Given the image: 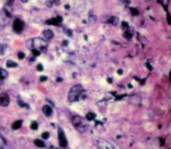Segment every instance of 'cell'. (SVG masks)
<instances>
[{
	"label": "cell",
	"mask_w": 171,
	"mask_h": 149,
	"mask_svg": "<svg viewBox=\"0 0 171 149\" xmlns=\"http://www.w3.org/2000/svg\"><path fill=\"white\" fill-rule=\"evenodd\" d=\"M22 120H17V121L14 122L13 123V125H12V128L13 129V130H18V129H19V128L22 126Z\"/></svg>",
	"instance_id": "cell-10"
},
{
	"label": "cell",
	"mask_w": 171,
	"mask_h": 149,
	"mask_svg": "<svg viewBox=\"0 0 171 149\" xmlns=\"http://www.w3.org/2000/svg\"><path fill=\"white\" fill-rule=\"evenodd\" d=\"M49 132H45L42 135V137L44 139H46H46H48V138H49Z\"/></svg>",
	"instance_id": "cell-22"
},
{
	"label": "cell",
	"mask_w": 171,
	"mask_h": 149,
	"mask_svg": "<svg viewBox=\"0 0 171 149\" xmlns=\"http://www.w3.org/2000/svg\"><path fill=\"white\" fill-rule=\"evenodd\" d=\"M58 139H59L60 146L62 147H66L67 145H68V141H67L65 134L61 128H59V129H58Z\"/></svg>",
	"instance_id": "cell-4"
},
{
	"label": "cell",
	"mask_w": 171,
	"mask_h": 149,
	"mask_svg": "<svg viewBox=\"0 0 171 149\" xmlns=\"http://www.w3.org/2000/svg\"><path fill=\"white\" fill-rule=\"evenodd\" d=\"M46 5L47 7H52V6H53V2H51V1H47V2H46Z\"/></svg>",
	"instance_id": "cell-26"
},
{
	"label": "cell",
	"mask_w": 171,
	"mask_h": 149,
	"mask_svg": "<svg viewBox=\"0 0 171 149\" xmlns=\"http://www.w3.org/2000/svg\"><path fill=\"white\" fill-rule=\"evenodd\" d=\"M130 10H131V12H132V13L134 15V16H137V15L138 14V12L137 10H136V9L135 8L131 7Z\"/></svg>",
	"instance_id": "cell-23"
},
{
	"label": "cell",
	"mask_w": 171,
	"mask_h": 149,
	"mask_svg": "<svg viewBox=\"0 0 171 149\" xmlns=\"http://www.w3.org/2000/svg\"><path fill=\"white\" fill-rule=\"evenodd\" d=\"M46 23L47 24H49V25H55V26H56V25H58V22H57L56 19H54V18H52V19H49V20H47L46 21Z\"/></svg>",
	"instance_id": "cell-16"
},
{
	"label": "cell",
	"mask_w": 171,
	"mask_h": 149,
	"mask_svg": "<svg viewBox=\"0 0 171 149\" xmlns=\"http://www.w3.org/2000/svg\"><path fill=\"white\" fill-rule=\"evenodd\" d=\"M10 98L9 95L6 93H1L0 94V106L3 107H6L9 104Z\"/></svg>",
	"instance_id": "cell-5"
},
{
	"label": "cell",
	"mask_w": 171,
	"mask_h": 149,
	"mask_svg": "<svg viewBox=\"0 0 171 149\" xmlns=\"http://www.w3.org/2000/svg\"><path fill=\"white\" fill-rule=\"evenodd\" d=\"M96 17L95 16H90L88 17V20L90 23H95L96 22Z\"/></svg>",
	"instance_id": "cell-17"
},
{
	"label": "cell",
	"mask_w": 171,
	"mask_h": 149,
	"mask_svg": "<svg viewBox=\"0 0 171 149\" xmlns=\"http://www.w3.org/2000/svg\"><path fill=\"white\" fill-rule=\"evenodd\" d=\"M160 145H162V146H163V145H164V141L162 138L160 139Z\"/></svg>",
	"instance_id": "cell-31"
},
{
	"label": "cell",
	"mask_w": 171,
	"mask_h": 149,
	"mask_svg": "<svg viewBox=\"0 0 171 149\" xmlns=\"http://www.w3.org/2000/svg\"><path fill=\"white\" fill-rule=\"evenodd\" d=\"M167 19H168V24H170V15L168 14V16H167Z\"/></svg>",
	"instance_id": "cell-34"
},
{
	"label": "cell",
	"mask_w": 171,
	"mask_h": 149,
	"mask_svg": "<svg viewBox=\"0 0 171 149\" xmlns=\"http://www.w3.org/2000/svg\"><path fill=\"white\" fill-rule=\"evenodd\" d=\"M47 80H48V78L46 76H42L40 77V80L42 82H44Z\"/></svg>",
	"instance_id": "cell-29"
},
{
	"label": "cell",
	"mask_w": 171,
	"mask_h": 149,
	"mask_svg": "<svg viewBox=\"0 0 171 149\" xmlns=\"http://www.w3.org/2000/svg\"><path fill=\"white\" fill-rule=\"evenodd\" d=\"M37 69H38V71H42L44 69V67H43V66L42 64H38L37 66Z\"/></svg>",
	"instance_id": "cell-27"
},
{
	"label": "cell",
	"mask_w": 171,
	"mask_h": 149,
	"mask_svg": "<svg viewBox=\"0 0 171 149\" xmlns=\"http://www.w3.org/2000/svg\"><path fill=\"white\" fill-rule=\"evenodd\" d=\"M95 117H96V115L93 112H88L86 115V119L88 120H90V121L94 120L95 118Z\"/></svg>",
	"instance_id": "cell-15"
},
{
	"label": "cell",
	"mask_w": 171,
	"mask_h": 149,
	"mask_svg": "<svg viewBox=\"0 0 171 149\" xmlns=\"http://www.w3.org/2000/svg\"><path fill=\"white\" fill-rule=\"evenodd\" d=\"M13 29L16 33H21L23 29V23L21 19H16L13 22Z\"/></svg>",
	"instance_id": "cell-6"
},
{
	"label": "cell",
	"mask_w": 171,
	"mask_h": 149,
	"mask_svg": "<svg viewBox=\"0 0 171 149\" xmlns=\"http://www.w3.org/2000/svg\"><path fill=\"white\" fill-rule=\"evenodd\" d=\"M18 58H19V59H23V58H25L24 53H23V52H19L18 54Z\"/></svg>",
	"instance_id": "cell-24"
},
{
	"label": "cell",
	"mask_w": 171,
	"mask_h": 149,
	"mask_svg": "<svg viewBox=\"0 0 171 149\" xmlns=\"http://www.w3.org/2000/svg\"><path fill=\"white\" fill-rule=\"evenodd\" d=\"M44 36H45V38H46L47 39H50L54 37V33L52 32V30H49V29H47V30H45L44 32Z\"/></svg>",
	"instance_id": "cell-9"
},
{
	"label": "cell",
	"mask_w": 171,
	"mask_h": 149,
	"mask_svg": "<svg viewBox=\"0 0 171 149\" xmlns=\"http://www.w3.org/2000/svg\"><path fill=\"white\" fill-rule=\"evenodd\" d=\"M107 81H108V82L110 83V84H111V83H112V79L111 78H108L107 79Z\"/></svg>",
	"instance_id": "cell-33"
},
{
	"label": "cell",
	"mask_w": 171,
	"mask_h": 149,
	"mask_svg": "<svg viewBox=\"0 0 171 149\" xmlns=\"http://www.w3.org/2000/svg\"><path fill=\"white\" fill-rule=\"evenodd\" d=\"M64 33H65V34H66L68 36H72V30H70V29H64Z\"/></svg>",
	"instance_id": "cell-19"
},
{
	"label": "cell",
	"mask_w": 171,
	"mask_h": 149,
	"mask_svg": "<svg viewBox=\"0 0 171 149\" xmlns=\"http://www.w3.org/2000/svg\"><path fill=\"white\" fill-rule=\"evenodd\" d=\"M32 54L35 56H39V54H40V52H39V50H38V49L33 48V49H32Z\"/></svg>",
	"instance_id": "cell-20"
},
{
	"label": "cell",
	"mask_w": 171,
	"mask_h": 149,
	"mask_svg": "<svg viewBox=\"0 0 171 149\" xmlns=\"http://www.w3.org/2000/svg\"><path fill=\"white\" fill-rule=\"evenodd\" d=\"M18 104H19L20 106H22V107H24V106H28L26 104H25V103L23 102V101H22V100H18Z\"/></svg>",
	"instance_id": "cell-25"
},
{
	"label": "cell",
	"mask_w": 171,
	"mask_h": 149,
	"mask_svg": "<svg viewBox=\"0 0 171 149\" xmlns=\"http://www.w3.org/2000/svg\"><path fill=\"white\" fill-rule=\"evenodd\" d=\"M6 66L7 68H15V67L18 66V64L12 60H7V62H6Z\"/></svg>",
	"instance_id": "cell-12"
},
{
	"label": "cell",
	"mask_w": 171,
	"mask_h": 149,
	"mask_svg": "<svg viewBox=\"0 0 171 149\" xmlns=\"http://www.w3.org/2000/svg\"><path fill=\"white\" fill-rule=\"evenodd\" d=\"M7 76H8V74H7V72L5 69L0 68V79L3 80V79L7 78Z\"/></svg>",
	"instance_id": "cell-13"
},
{
	"label": "cell",
	"mask_w": 171,
	"mask_h": 149,
	"mask_svg": "<svg viewBox=\"0 0 171 149\" xmlns=\"http://www.w3.org/2000/svg\"><path fill=\"white\" fill-rule=\"evenodd\" d=\"M84 91L82 86L80 84H77L70 89V92L68 93V100L70 102H76L78 100L80 96L81 95L82 92Z\"/></svg>",
	"instance_id": "cell-1"
},
{
	"label": "cell",
	"mask_w": 171,
	"mask_h": 149,
	"mask_svg": "<svg viewBox=\"0 0 171 149\" xmlns=\"http://www.w3.org/2000/svg\"><path fill=\"white\" fill-rule=\"evenodd\" d=\"M23 3H26V2H27L28 1V0H21Z\"/></svg>",
	"instance_id": "cell-39"
},
{
	"label": "cell",
	"mask_w": 171,
	"mask_h": 149,
	"mask_svg": "<svg viewBox=\"0 0 171 149\" xmlns=\"http://www.w3.org/2000/svg\"><path fill=\"white\" fill-rule=\"evenodd\" d=\"M159 3H161V4H163V0H158Z\"/></svg>",
	"instance_id": "cell-38"
},
{
	"label": "cell",
	"mask_w": 171,
	"mask_h": 149,
	"mask_svg": "<svg viewBox=\"0 0 171 149\" xmlns=\"http://www.w3.org/2000/svg\"><path fill=\"white\" fill-rule=\"evenodd\" d=\"M122 26H123L124 28H127L128 26V23H126V22H122Z\"/></svg>",
	"instance_id": "cell-30"
},
{
	"label": "cell",
	"mask_w": 171,
	"mask_h": 149,
	"mask_svg": "<svg viewBox=\"0 0 171 149\" xmlns=\"http://www.w3.org/2000/svg\"><path fill=\"white\" fill-rule=\"evenodd\" d=\"M109 22L111 23H112L113 25H114V26H116V25H117L118 23L119 18L118 17H116V16H113V17H112L110 18Z\"/></svg>",
	"instance_id": "cell-14"
},
{
	"label": "cell",
	"mask_w": 171,
	"mask_h": 149,
	"mask_svg": "<svg viewBox=\"0 0 171 149\" xmlns=\"http://www.w3.org/2000/svg\"><path fill=\"white\" fill-rule=\"evenodd\" d=\"M42 112L46 116L49 117L51 115H52V108L48 105H45L42 108Z\"/></svg>",
	"instance_id": "cell-7"
},
{
	"label": "cell",
	"mask_w": 171,
	"mask_h": 149,
	"mask_svg": "<svg viewBox=\"0 0 171 149\" xmlns=\"http://www.w3.org/2000/svg\"><path fill=\"white\" fill-rule=\"evenodd\" d=\"M38 128V125L36 122H33L31 125V128L33 130H37Z\"/></svg>",
	"instance_id": "cell-18"
},
{
	"label": "cell",
	"mask_w": 171,
	"mask_h": 149,
	"mask_svg": "<svg viewBox=\"0 0 171 149\" xmlns=\"http://www.w3.org/2000/svg\"><path fill=\"white\" fill-rule=\"evenodd\" d=\"M72 122L76 127H77L78 128H79L80 127V125H81V118L80 117H78V116H74L72 119Z\"/></svg>",
	"instance_id": "cell-8"
},
{
	"label": "cell",
	"mask_w": 171,
	"mask_h": 149,
	"mask_svg": "<svg viewBox=\"0 0 171 149\" xmlns=\"http://www.w3.org/2000/svg\"><path fill=\"white\" fill-rule=\"evenodd\" d=\"M147 68H148V69H149V70H152V66H151L150 65V64H147Z\"/></svg>",
	"instance_id": "cell-35"
},
{
	"label": "cell",
	"mask_w": 171,
	"mask_h": 149,
	"mask_svg": "<svg viewBox=\"0 0 171 149\" xmlns=\"http://www.w3.org/2000/svg\"><path fill=\"white\" fill-rule=\"evenodd\" d=\"M96 146L98 149H116L112 144L103 139L98 140L96 142Z\"/></svg>",
	"instance_id": "cell-2"
},
{
	"label": "cell",
	"mask_w": 171,
	"mask_h": 149,
	"mask_svg": "<svg viewBox=\"0 0 171 149\" xmlns=\"http://www.w3.org/2000/svg\"><path fill=\"white\" fill-rule=\"evenodd\" d=\"M117 72H118V74H120V75H121V74H123V71H122V69H118V70Z\"/></svg>",
	"instance_id": "cell-32"
},
{
	"label": "cell",
	"mask_w": 171,
	"mask_h": 149,
	"mask_svg": "<svg viewBox=\"0 0 171 149\" xmlns=\"http://www.w3.org/2000/svg\"><path fill=\"white\" fill-rule=\"evenodd\" d=\"M4 2L7 6H12L14 2V0H4Z\"/></svg>",
	"instance_id": "cell-21"
},
{
	"label": "cell",
	"mask_w": 171,
	"mask_h": 149,
	"mask_svg": "<svg viewBox=\"0 0 171 149\" xmlns=\"http://www.w3.org/2000/svg\"><path fill=\"white\" fill-rule=\"evenodd\" d=\"M33 46L34 47V49H36L38 50L43 49L46 48L47 43L44 39L41 38H35L33 39Z\"/></svg>",
	"instance_id": "cell-3"
},
{
	"label": "cell",
	"mask_w": 171,
	"mask_h": 149,
	"mask_svg": "<svg viewBox=\"0 0 171 149\" xmlns=\"http://www.w3.org/2000/svg\"><path fill=\"white\" fill-rule=\"evenodd\" d=\"M128 87H129V88H132V85H131V84H128Z\"/></svg>",
	"instance_id": "cell-40"
},
{
	"label": "cell",
	"mask_w": 171,
	"mask_h": 149,
	"mask_svg": "<svg viewBox=\"0 0 171 149\" xmlns=\"http://www.w3.org/2000/svg\"><path fill=\"white\" fill-rule=\"evenodd\" d=\"M33 143L35 144L36 146H38V147L39 148H43L46 146L44 142H43L42 140H39V139H36V140H35L34 142H33Z\"/></svg>",
	"instance_id": "cell-11"
},
{
	"label": "cell",
	"mask_w": 171,
	"mask_h": 149,
	"mask_svg": "<svg viewBox=\"0 0 171 149\" xmlns=\"http://www.w3.org/2000/svg\"><path fill=\"white\" fill-rule=\"evenodd\" d=\"M57 20V22H58V23H61L62 22V17H61V16H58L57 17V18H56Z\"/></svg>",
	"instance_id": "cell-28"
},
{
	"label": "cell",
	"mask_w": 171,
	"mask_h": 149,
	"mask_svg": "<svg viewBox=\"0 0 171 149\" xmlns=\"http://www.w3.org/2000/svg\"><path fill=\"white\" fill-rule=\"evenodd\" d=\"M65 8L66 9H70V6H68V5H66Z\"/></svg>",
	"instance_id": "cell-37"
},
{
	"label": "cell",
	"mask_w": 171,
	"mask_h": 149,
	"mask_svg": "<svg viewBox=\"0 0 171 149\" xmlns=\"http://www.w3.org/2000/svg\"><path fill=\"white\" fill-rule=\"evenodd\" d=\"M64 45H68V41H64Z\"/></svg>",
	"instance_id": "cell-36"
}]
</instances>
